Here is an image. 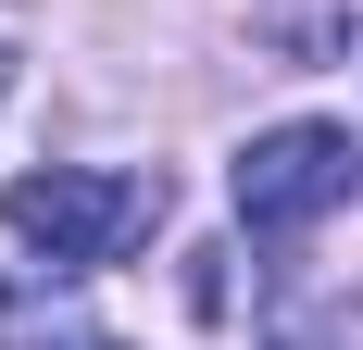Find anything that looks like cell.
<instances>
[{"label": "cell", "instance_id": "6da1fadb", "mask_svg": "<svg viewBox=\"0 0 363 350\" xmlns=\"http://www.w3.org/2000/svg\"><path fill=\"white\" fill-rule=\"evenodd\" d=\"M163 213V175H101V163H50V175H13L0 188V225L50 263V276H101L150 238Z\"/></svg>", "mask_w": 363, "mask_h": 350}, {"label": "cell", "instance_id": "7a4b0ae2", "mask_svg": "<svg viewBox=\"0 0 363 350\" xmlns=\"http://www.w3.org/2000/svg\"><path fill=\"white\" fill-rule=\"evenodd\" d=\"M351 188H363L351 125H263V138L238 150V225H251V238H301V225H326Z\"/></svg>", "mask_w": 363, "mask_h": 350}, {"label": "cell", "instance_id": "5b68a950", "mask_svg": "<svg viewBox=\"0 0 363 350\" xmlns=\"http://www.w3.org/2000/svg\"><path fill=\"white\" fill-rule=\"evenodd\" d=\"M101 350H113V338H101Z\"/></svg>", "mask_w": 363, "mask_h": 350}, {"label": "cell", "instance_id": "277c9868", "mask_svg": "<svg viewBox=\"0 0 363 350\" xmlns=\"http://www.w3.org/2000/svg\"><path fill=\"white\" fill-rule=\"evenodd\" d=\"M0 88H13V63H0Z\"/></svg>", "mask_w": 363, "mask_h": 350}, {"label": "cell", "instance_id": "3957f363", "mask_svg": "<svg viewBox=\"0 0 363 350\" xmlns=\"http://www.w3.org/2000/svg\"><path fill=\"white\" fill-rule=\"evenodd\" d=\"M0 350H101L63 300H38V288H0Z\"/></svg>", "mask_w": 363, "mask_h": 350}]
</instances>
